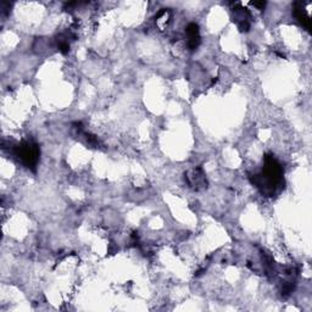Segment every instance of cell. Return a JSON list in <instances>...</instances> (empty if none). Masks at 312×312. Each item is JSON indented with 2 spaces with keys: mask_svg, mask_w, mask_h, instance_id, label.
<instances>
[{
  "mask_svg": "<svg viewBox=\"0 0 312 312\" xmlns=\"http://www.w3.org/2000/svg\"><path fill=\"white\" fill-rule=\"evenodd\" d=\"M57 48L62 54H67L70 52V43H68L67 38L62 37V35L57 37Z\"/></svg>",
  "mask_w": 312,
  "mask_h": 312,
  "instance_id": "obj_6",
  "label": "cell"
},
{
  "mask_svg": "<svg viewBox=\"0 0 312 312\" xmlns=\"http://www.w3.org/2000/svg\"><path fill=\"white\" fill-rule=\"evenodd\" d=\"M294 15H295L296 19L299 20V22H300V24L303 25V26L305 27L308 31H310L311 29V20H310V16L306 14L303 4H300V2H295V5H294Z\"/></svg>",
  "mask_w": 312,
  "mask_h": 312,
  "instance_id": "obj_5",
  "label": "cell"
},
{
  "mask_svg": "<svg viewBox=\"0 0 312 312\" xmlns=\"http://www.w3.org/2000/svg\"><path fill=\"white\" fill-rule=\"evenodd\" d=\"M39 146L32 141H24L15 148V155L21 160L22 164L32 171H35L39 160Z\"/></svg>",
  "mask_w": 312,
  "mask_h": 312,
  "instance_id": "obj_2",
  "label": "cell"
},
{
  "mask_svg": "<svg viewBox=\"0 0 312 312\" xmlns=\"http://www.w3.org/2000/svg\"><path fill=\"white\" fill-rule=\"evenodd\" d=\"M186 32L188 35V48H189L190 50H195L200 44L199 26H198L197 24L188 25Z\"/></svg>",
  "mask_w": 312,
  "mask_h": 312,
  "instance_id": "obj_4",
  "label": "cell"
},
{
  "mask_svg": "<svg viewBox=\"0 0 312 312\" xmlns=\"http://www.w3.org/2000/svg\"><path fill=\"white\" fill-rule=\"evenodd\" d=\"M251 183L267 197L275 194L283 183V169L280 162L270 154L266 155L262 172L251 176Z\"/></svg>",
  "mask_w": 312,
  "mask_h": 312,
  "instance_id": "obj_1",
  "label": "cell"
},
{
  "mask_svg": "<svg viewBox=\"0 0 312 312\" xmlns=\"http://www.w3.org/2000/svg\"><path fill=\"white\" fill-rule=\"evenodd\" d=\"M186 179L190 187L195 190L204 189L207 186L206 178H205V173L201 170V167H198V169L192 170V171L187 172Z\"/></svg>",
  "mask_w": 312,
  "mask_h": 312,
  "instance_id": "obj_3",
  "label": "cell"
},
{
  "mask_svg": "<svg viewBox=\"0 0 312 312\" xmlns=\"http://www.w3.org/2000/svg\"><path fill=\"white\" fill-rule=\"evenodd\" d=\"M253 5H254V6L258 7V9L263 10V7L266 6V2H265V1H261V2H253Z\"/></svg>",
  "mask_w": 312,
  "mask_h": 312,
  "instance_id": "obj_7",
  "label": "cell"
}]
</instances>
